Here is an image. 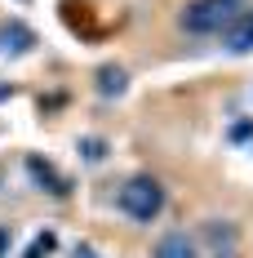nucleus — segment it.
I'll return each instance as SVG.
<instances>
[{"instance_id":"nucleus-1","label":"nucleus","mask_w":253,"mask_h":258,"mask_svg":"<svg viewBox=\"0 0 253 258\" xmlns=\"http://www.w3.org/2000/svg\"><path fill=\"white\" fill-rule=\"evenodd\" d=\"M116 205H120V214L133 218V223H155L160 209H164V187H160L151 174H133V178L120 187Z\"/></svg>"},{"instance_id":"nucleus-2","label":"nucleus","mask_w":253,"mask_h":258,"mask_svg":"<svg viewBox=\"0 0 253 258\" xmlns=\"http://www.w3.org/2000/svg\"><path fill=\"white\" fill-rule=\"evenodd\" d=\"M240 0H191L182 9V31L191 36H222L235 18H240Z\"/></svg>"},{"instance_id":"nucleus-3","label":"nucleus","mask_w":253,"mask_h":258,"mask_svg":"<svg viewBox=\"0 0 253 258\" xmlns=\"http://www.w3.org/2000/svg\"><path fill=\"white\" fill-rule=\"evenodd\" d=\"M227 53H253V9H240V18L222 31Z\"/></svg>"},{"instance_id":"nucleus-4","label":"nucleus","mask_w":253,"mask_h":258,"mask_svg":"<svg viewBox=\"0 0 253 258\" xmlns=\"http://www.w3.org/2000/svg\"><path fill=\"white\" fill-rule=\"evenodd\" d=\"M151 258H196V240H191L187 232H169V236L155 240Z\"/></svg>"},{"instance_id":"nucleus-5","label":"nucleus","mask_w":253,"mask_h":258,"mask_svg":"<svg viewBox=\"0 0 253 258\" xmlns=\"http://www.w3.org/2000/svg\"><path fill=\"white\" fill-rule=\"evenodd\" d=\"M31 45H36L31 27H23V23H5L0 27V53H27Z\"/></svg>"},{"instance_id":"nucleus-6","label":"nucleus","mask_w":253,"mask_h":258,"mask_svg":"<svg viewBox=\"0 0 253 258\" xmlns=\"http://www.w3.org/2000/svg\"><path fill=\"white\" fill-rule=\"evenodd\" d=\"M27 174L40 182L45 191H53V196H62V191H67V182L58 178V174H53V165H49V160H40V156H31V160H27Z\"/></svg>"},{"instance_id":"nucleus-7","label":"nucleus","mask_w":253,"mask_h":258,"mask_svg":"<svg viewBox=\"0 0 253 258\" xmlns=\"http://www.w3.org/2000/svg\"><path fill=\"white\" fill-rule=\"evenodd\" d=\"M125 85H129L125 67H102V72H98V94H102V98H120Z\"/></svg>"},{"instance_id":"nucleus-8","label":"nucleus","mask_w":253,"mask_h":258,"mask_svg":"<svg viewBox=\"0 0 253 258\" xmlns=\"http://www.w3.org/2000/svg\"><path fill=\"white\" fill-rule=\"evenodd\" d=\"M80 156H85V160H102V156H107V143H102V138H80Z\"/></svg>"},{"instance_id":"nucleus-9","label":"nucleus","mask_w":253,"mask_h":258,"mask_svg":"<svg viewBox=\"0 0 253 258\" xmlns=\"http://www.w3.org/2000/svg\"><path fill=\"white\" fill-rule=\"evenodd\" d=\"M249 134H253V120H244V125L231 129V138H235V143H240V138H249Z\"/></svg>"},{"instance_id":"nucleus-10","label":"nucleus","mask_w":253,"mask_h":258,"mask_svg":"<svg viewBox=\"0 0 253 258\" xmlns=\"http://www.w3.org/2000/svg\"><path fill=\"white\" fill-rule=\"evenodd\" d=\"M76 258H98V254H94L89 245H80V249H76Z\"/></svg>"},{"instance_id":"nucleus-11","label":"nucleus","mask_w":253,"mask_h":258,"mask_svg":"<svg viewBox=\"0 0 253 258\" xmlns=\"http://www.w3.org/2000/svg\"><path fill=\"white\" fill-rule=\"evenodd\" d=\"M213 258H240V254H231V249H227V254H213Z\"/></svg>"}]
</instances>
